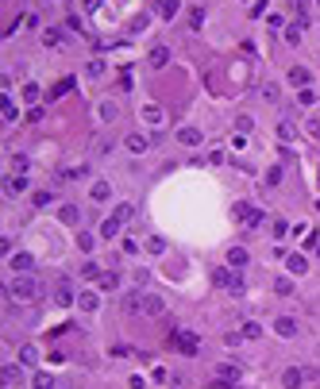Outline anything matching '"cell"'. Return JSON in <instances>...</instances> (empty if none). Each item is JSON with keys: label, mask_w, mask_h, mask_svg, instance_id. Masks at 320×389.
<instances>
[{"label": "cell", "mask_w": 320, "mask_h": 389, "mask_svg": "<svg viewBox=\"0 0 320 389\" xmlns=\"http://www.w3.org/2000/svg\"><path fill=\"white\" fill-rule=\"evenodd\" d=\"M301 35H305L301 23H297V27H285V43H289V47H301Z\"/></svg>", "instance_id": "19"}, {"label": "cell", "mask_w": 320, "mask_h": 389, "mask_svg": "<svg viewBox=\"0 0 320 389\" xmlns=\"http://www.w3.org/2000/svg\"><path fill=\"white\" fill-rule=\"evenodd\" d=\"M285 258H289V274H305L309 270V258L305 254H285Z\"/></svg>", "instance_id": "15"}, {"label": "cell", "mask_w": 320, "mask_h": 389, "mask_svg": "<svg viewBox=\"0 0 320 389\" xmlns=\"http://www.w3.org/2000/svg\"><path fill=\"white\" fill-rule=\"evenodd\" d=\"M178 139H181L185 147H197V143H201V131H197V127H181V131H178Z\"/></svg>", "instance_id": "13"}, {"label": "cell", "mask_w": 320, "mask_h": 389, "mask_svg": "<svg viewBox=\"0 0 320 389\" xmlns=\"http://www.w3.org/2000/svg\"><path fill=\"white\" fill-rule=\"evenodd\" d=\"M274 293H278V297H289V293H293V281H289V278H278V281H274Z\"/></svg>", "instance_id": "24"}, {"label": "cell", "mask_w": 320, "mask_h": 389, "mask_svg": "<svg viewBox=\"0 0 320 389\" xmlns=\"http://www.w3.org/2000/svg\"><path fill=\"white\" fill-rule=\"evenodd\" d=\"M81 8H85V12H93V8H101V0H81Z\"/></svg>", "instance_id": "48"}, {"label": "cell", "mask_w": 320, "mask_h": 389, "mask_svg": "<svg viewBox=\"0 0 320 389\" xmlns=\"http://www.w3.org/2000/svg\"><path fill=\"white\" fill-rule=\"evenodd\" d=\"M16 378H19V370L16 366H4V386H16Z\"/></svg>", "instance_id": "36"}, {"label": "cell", "mask_w": 320, "mask_h": 389, "mask_svg": "<svg viewBox=\"0 0 320 389\" xmlns=\"http://www.w3.org/2000/svg\"><path fill=\"white\" fill-rule=\"evenodd\" d=\"M77 304H81L85 312H97V304H101V301H97V293H81V297H77Z\"/></svg>", "instance_id": "20"}, {"label": "cell", "mask_w": 320, "mask_h": 389, "mask_svg": "<svg viewBox=\"0 0 320 389\" xmlns=\"http://www.w3.org/2000/svg\"><path fill=\"white\" fill-rule=\"evenodd\" d=\"M31 201H35V204H39V208H43V204H51V193H47V189H39V193H35V197H31Z\"/></svg>", "instance_id": "40"}, {"label": "cell", "mask_w": 320, "mask_h": 389, "mask_svg": "<svg viewBox=\"0 0 320 389\" xmlns=\"http://www.w3.org/2000/svg\"><path fill=\"white\" fill-rule=\"evenodd\" d=\"M247 258H251V254H247L243 247H231V251H228V266H231V270H243Z\"/></svg>", "instance_id": "7"}, {"label": "cell", "mask_w": 320, "mask_h": 389, "mask_svg": "<svg viewBox=\"0 0 320 389\" xmlns=\"http://www.w3.org/2000/svg\"><path fill=\"white\" fill-rule=\"evenodd\" d=\"M178 12H181V4H178V0H159V16H162V19H174Z\"/></svg>", "instance_id": "12"}, {"label": "cell", "mask_w": 320, "mask_h": 389, "mask_svg": "<svg viewBox=\"0 0 320 389\" xmlns=\"http://www.w3.org/2000/svg\"><path fill=\"white\" fill-rule=\"evenodd\" d=\"M43 43H47V47H62V43H66V31H62V27H47V31H43Z\"/></svg>", "instance_id": "9"}, {"label": "cell", "mask_w": 320, "mask_h": 389, "mask_svg": "<svg viewBox=\"0 0 320 389\" xmlns=\"http://www.w3.org/2000/svg\"><path fill=\"white\" fill-rule=\"evenodd\" d=\"M174 347H178V355H185V358H193L197 351H201V339L193 332H174Z\"/></svg>", "instance_id": "3"}, {"label": "cell", "mask_w": 320, "mask_h": 389, "mask_svg": "<svg viewBox=\"0 0 320 389\" xmlns=\"http://www.w3.org/2000/svg\"><path fill=\"white\" fill-rule=\"evenodd\" d=\"M31 266H35V258H31V254H27V251H23V254H16V258H12V270H19V274H27V270H31Z\"/></svg>", "instance_id": "14"}, {"label": "cell", "mask_w": 320, "mask_h": 389, "mask_svg": "<svg viewBox=\"0 0 320 389\" xmlns=\"http://www.w3.org/2000/svg\"><path fill=\"white\" fill-rule=\"evenodd\" d=\"M216 374H220V378H239V366H231V362H220V366H216Z\"/></svg>", "instance_id": "27"}, {"label": "cell", "mask_w": 320, "mask_h": 389, "mask_svg": "<svg viewBox=\"0 0 320 389\" xmlns=\"http://www.w3.org/2000/svg\"><path fill=\"white\" fill-rule=\"evenodd\" d=\"M209 386H213V389H231V378H220V374H216Z\"/></svg>", "instance_id": "37"}, {"label": "cell", "mask_w": 320, "mask_h": 389, "mask_svg": "<svg viewBox=\"0 0 320 389\" xmlns=\"http://www.w3.org/2000/svg\"><path fill=\"white\" fill-rule=\"evenodd\" d=\"M120 223H124V220H116V216H112V220L101 227V235H105V239H116V235H120Z\"/></svg>", "instance_id": "22"}, {"label": "cell", "mask_w": 320, "mask_h": 389, "mask_svg": "<svg viewBox=\"0 0 320 389\" xmlns=\"http://www.w3.org/2000/svg\"><path fill=\"white\" fill-rule=\"evenodd\" d=\"M282 386H285V389H301V386H305V374L293 366V370H285V374H282Z\"/></svg>", "instance_id": "8"}, {"label": "cell", "mask_w": 320, "mask_h": 389, "mask_svg": "<svg viewBox=\"0 0 320 389\" xmlns=\"http://www.w3.org/2000/svg\"><path fill=\"white\" fill-rule=\"evenodd\" d=\"M205 23V8H189V27H201Z\"/></svg>", "instance_id": "28"}, {"label": "cell", "mask_w": 320, "mask_h": 389, "mask_svg": "<svg viewBox=\"0 0 320 389\" xmlns=\"http://www.w3.org/2000/svg\"><path fill=\"white\" fill-rule=\"evenodd\" d=\"M112 355H116V358H127V355H131V347H127V343H120V347H112Z\"/></svg>", "instance_id": "44"}, {"label": "cell", "mask_w": 320, "mask_h": 389, "mask_svg": "<svg viewBox=\"0 0 320 389\" xmlns=\"http://www.w3.org/2000/svg\"><path fill=\"white\" fill-rule=\"evenodd\" d=\"M54 301H58V304H70L73 297H70V289H66V285H58V289H54Z\"/></svg>", "instance_id": "32"}, {"label": "cell", "mask_w": 320, "mask_h": 389, "mask_svg": "<svg viewBox=\"0 0 320 389\" xmlns=\"http://www.w3.org/2000/svg\"><path fill=\"white\" fill-rule=\"evenodd\" d=\"M108 197H112L108 181H97V185H93V201H108Z\"/></svg>", "instance_id": "25"}, {"label": "cell", "mask_w": 320, "mask_h": 389, "mask_svg": "<svg viewBox=\"0 0 320 389\" xmlns=\"http://www.w3.org/2000/svg\"><path fill=\"white\" fill-rule=\"evenodd\" d=\"M151 143H155V135H151V139H147V135H127V151H131V154H143Z\"/></svg>", "instance_id": "6"}, {"label": "cell", "mask_w": 320, "mask_h": 389, "mask_svg": "<svg viewBox=\"0 0 320 389\" xmlns=\"http://www.w3.org/2000/svg\"><path fill=\"white\" fill-rule=\"evenodd\" d=\"M285 231H289V223H285V220H274V239H282Z\"/></svg>", "instance_id": "43"}, {"label": "cell", "mask_w": 320, "mask_h": 389, "mask_svg": "<svg viewBox=\"0 0 320 389\" xmlns=\"http://www.w3.org/2000/svg\"><path fill=\"white\" fill-rule=\"evenodd\" d=\"M317 208H320V204H317Z\"/></svg>", "instance_id": "49"}, {"label": "cell", "mask_w": 320, "mask_h": 389, "mask_svg": "<svg viewBox=\"0 0 320 389\" xmlns=\"http://www.w3.org/2000/svg\"><path fill=\"white\" fill-rule=\"evenodd\" d=\"M147 251H151V254H162V251H166V239H159V235L147 239Z\"/></svg>", "instance_id": "31"}, {"label": "cell", "mask_w": 320, "mask_h": 389, "mask_svg": "<svg viewBox=\"0 0 320 389\" xmlns=\"http://www.w3.org/2000/svg\"><path fill=\"white\" fill-rule=\"evenodd\" d=\"M131 212H135L131 204H120V208H116V220H131Z\"/></svg>", "instance_id": "41"}, {"label": "cell", "mask_w": 320, "mask_h": 389, "mask_svg": "<svg viewBox=\"0 0 320 389\" xmlns=\"http://www.w3.org/2000/svg\"><path fill=\"white\" fill-rule=\"evenodd\" d=\"M166 62H170V51H166V47H155V51H151V66H155V69H162Z\"/></svg>", "instance_id": "18"}, {"label": "cell", "mask_w": 320, "mask_h": 389, "mask_svg": "<svg viewBox=\"0 0 320 389\" xmlns=\"http://www.w3.org/2000/svg\"><path fill=\"white\" fill-rule=\"evenodd\" d=\"M35 389H54L51 374H35Z\"/></svg>", "instance_id": "35"}, {"label": "cell", "mask_w": 320, "mask_h": 389, "mask_svg": "<svg viewBox=\"0 0 320 389\" xmlns=\"http://www.w3.org/2000/svg\"><path fill=\"white\" fill-rule=\"evenodd\" d=\"M35 358H39V355H35V347H31V343H23V347H19V362H23V366H31Z\"/></svg>", "instance_id": "21"}, {"label": "cell", "mask_w": 320, "mask_h": 389, "mask_svg": "<svg viewBox=\"0 0 320 389\" xmlns=\"http://www.w3.org/2000/svg\"><path fill=\"white\" fill-rule=\"evenodd\" d=\"M58 220H62V223H77V220H81L77 204H62V208H58Z\"/></svg>", "instance_id": "11"}, {"label": "cell", "mask_w": 320, "mask_h": 389, "mask_svg": "<svg viewBox=\"0 0 320 389\" xmlns=\"http://www.w3.org/2000/svg\"><path fill=\"white\" fill-rule=\"evenodd\" d=\"M143 116H147L151 123H162V108H155V104H147V108H143Z\"/></svg>", "instance_id": "33"}, {"label": "cell", "mask_w": 320, "mask_h": 389, "mask_svg": "<svg viewBox=\"0 0 320 389\" xmlns=\"http://www.w3.org/2000/svg\"><path fill=\"white\" fill-rule=\"evenodd\" d=\"M274 332H278V335H285V339H289V335H297V324H293L289 316H278V320H274Z\"/></svg>", "instance_id": "10"}, {"label": "cell", "mask_w": 320, "mask_h": 389, "mask_svg": "<svg viewBox=\"0 0 320 389\" xmlns=\"http://www.w3.org/2000/svg\"><path fill=\"white\" fill-rule=\"evenodd\" d=\"M278 135H282L285 143H293V139H297V131H293V123H278Z\"/></svg>", "instance_id": "29"}, {"label": "cell", "mask_w": 320, "mask_h": 389, "mask_svg": "<svg viewBox=\"0 0 320 389\" xmlns=\"http://www.w3.org/2000/svg\"><path fill=\"white\" fill-rule=\"evenodd\" d=\"M309 81H313V73H309L305 66H293V69H289V85H297V89H309Z\"/></svg>", "instance_id": "5"}, {"label": "cell", "mask_w": 320, "mask_h": 389, "mask_svg": "<svg viewBox=\"0 0 320 389\" xmlns=\"http://www.w3.org/2000/svg\"><path fill=\"white\" fill-rule=\"evenodd\" d=\"M213 281H216V285H231V281H235L231 266H216V270H213Z\"/></svg>", "instance_id": "16"}, {"label": "cell", "mask_w": 320, "mask_h": 389, "mask_svg": "<svg viewBox=\"0 0 320 389\" xmlns=\"http://www.w3.org/2000/svg\"><path fill=\"white\" fill-rule=\"evenodd\" d=\"M39 297H43V285L31 278V274H27V278H16L12 285H8V301H19V304H35Z\"/></svg>", "instance_id": "2"}, {"label": "cell", "mask_w": 320, "mask_h": 389, "mask_svg": "<svg viewBox=\"0 0 320 389\" xmlns=\"http://www.w3.org/2000/svg\"><path fill=\"white\" fill-rule=\"evenodd\" d=\"M27 189V177H8V193H23Z\"/></svg>", "instance_id": "30"}, {"label": "cell", "mask_w": 320, "mask_h": 389, "mask_svg": "<svg viewBox=\"0 0 320 389\" xmlns=\"http://www.w3.org/2000/svg\"><path fill=\"white\" fill-rule=\"evenodd\" d=\"M263 97L267 101H278V85H263Z\"/></svg>", "instance_id": "46"}, {"label": "cell", "mask_w": 320, "mask_h": 389, "mask_svg": "<svg viewBox=\"0 0 320 389\" xmlns=\"http://www.w3.org/2000/svg\"><path fill=\"white\" fill-rule=\"evenodd\" d=\"M97 289H105V293L120 289V274H101V278H97Z\"/></svg>", "instance_id": "17"}, {"label": "cell", "mask_w": 320, "mask_h": 389, "mask_svg": "<svg viewBox=\"0 0 320 389\" xmlns=\"http://www.w3.org/2000/svg\"><path fill=\"white\" fill-rule=\"evenodd\" d=\"M235 220L243 223V227H259L263 223V212L255 204H235Z\"/></svg>", "instance_id": "4"}, {"label": "cell", "mask_w": 320, "mask_h": 389, "mask_svg": "<svg viewBox=\"0 0 320 389\" xmlns=\"http://www.w3.org/2000/svg\"><path fill=\"white\" fill-rule=\"evenodd\" d=\"M317 4H320V0H317Z\"/></svg>", "instance_id": "50"}, {"label": "cell", "mask_w": 320, "mask_h": 389, "mask_svg": "<svg viewBox=\"0 0 320 389\" xmlns=\"http://www.w3.org/2000/svg\"><path fill=\"white\" fill-rule=\"evenodd\" d=\"M12 119H16V104H8V101H4V123H12Z\"/></svg>", "instance_id": "45"}, {"label": "cell", "mask_w": 320, "mask_h": 389, "mask_svg": "<svg viewBox=\"0 0 320 389\" xmlns=\"http://www.w3.org/2000/svg\"><path fill=\"white\" fill-rule=\"evenodd\" d=\"M12 169H19V173H27V169H31V162H27L23 154H16V158H12Z\"/></svg>", "instance_id": "34"}, {"label": "cell", "mask_w": 320, "mask_h": 389, "mask_svg": "<svg viewBox=\"0 0 320 389\" xmlns=\"http://www.w3.org/2000/svg\"><path fill=\"white\" fill-rule=\"evenodd\" d=\"M120 308L124 312H143V316H162L166 312V304H162V297H155V293H139V289H131V293H124L120 297Z\"/></svg>", "instance_id": "1"}, {"label": "cell", "mask_w": 320, "mask_h": 389, "mask_svg": "<svg viewBox=\"0 0 320 389\" xmlns=\"http://www.w3.org/2000/svg\"><path fill=\"white\" fill-rule=\"evenodd\" d=\"M89 73H93V77H101V73H105V62H101V58H93V62H89Z\"/></svg>", "instance_id": "38"}, {"label": "cell", "mask_w": 320, "mask_h": 389, "mask_svg": "<svg viewBox=\"0 0 320 389\" xmlns=\"http://www.w3.org/2000/svg\"><path fill=\"white\" fill-rule=\"evenodd\" d=\"M81 274H85V278H101V270H97V262H85V266H81Z\"/></svg>", "instance_id": "42"}, {"label": "cell", "mask_w": 320, "mask_h": 389, "mask_svg": "<svg viewBox=\"0 0 320 389\" xmlns=\"http://www.w3.org/2000/svg\"><path fill=\"white\" fill-rule=\"evenodd\" d=\"M243 339H259V335H263V328H259V324H255V320H247V324H243Z\"/></svg>", "instance_id": "26"}, {"label": "cell", "mask_w": 320, "mask_h": 389, "mask_svg": "<svg viewBox=\"0 0 320 389\" xmlns=\"http://www.w3.org/2000/svg\"><path fill=\"white\" fill-rule=\"evenodd\" d=\"M70 89H73V77H66V81H58V85H54V89H51V101H58V97H62V93H70Z\"/></svg>", "instance_id": "23"}, {"label": "cell", "mask_w": 320, "mask_h": 389, "mask_svg": "<svg viewBox=\"0 0 320 389\" xmlns=\"http://www.w3.org/2000/svg\"><path fill=\"white\" fill-rule=\"evenodd\" d=\"M313 101H317L313 89H301V93H297V104H313Z\"/></svg>", "instance_id": "39"}, {"label": "cell", "mask_w": 320, "mask_h": 389, "mask_svg": "<svg viewBox=\"0 0 320 389\" xmlns=\"http://www.w3.org/2000/svg\"><path fill=\"white\" fill-rule=\"evenodd\" d=\"M209 162H213V166H220V162H224V151H220V147H213V154H209Z\"/></svg>", "instance_id": "47"}]
</instances>
